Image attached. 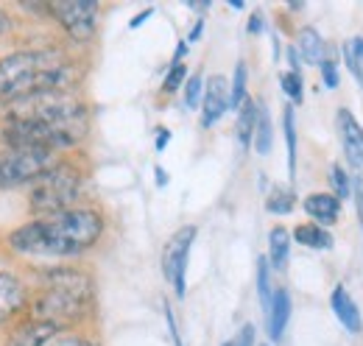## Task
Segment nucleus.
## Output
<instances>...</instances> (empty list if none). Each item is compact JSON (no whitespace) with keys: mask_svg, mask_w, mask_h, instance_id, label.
Returning <instances> with one entry per match:
<instances>
[{"mask_svg":"<svg viewBox=\"0 0 363 346\" xmlns=\"http://www.w3.org/2000/svg\"><path fill=\"white\" fill-rule=\"evenodd\" d=\"M104 232V218L95 210H67L37 218L9 235V249L31 257H76L92 249Z\"/></svg>","mask_w":363,"mask_h":346,"instance_id":"1","label":"nucleus"},{"mask_svg":"<svg viewBox=\"0 0 363 346\" xmlns=\"http://www.w3.org/2000/svg\"><path fill=\"white\" fill-rule=\"evenodd\" d=\"M76 84L73 65L65 62V56L53 48L45 50H17L0 62V101L11 104L23 95L50 92Z\"/></svg>","mask_w":363,"mask_h":346,"instance_id":"2","label":"nucleus"},{"mask_svg":"<svg viewBox=\"0 0 363 346\" xmlns=\"http://www.w3.org/2000/svg\"><path fill=\"white\" fill-rule=\"evenodd\" d=\"M45 291L37 296L34 302V321H45V324H65L73 321L84 313V304L90 299V279L73 268H56L48 271Z\"/></svg>","mask_w":363,"mask_h":346,"instance_id":"3","label":"nucleus"},{"mask_svg":"<svg viewBox=\"0 0 363 346\" xmlns=\"http://www.w3.org/2000/svg\"><path fill=\"white\" fill-rule=\"evenodd\" d=\"M9 123H65V121H82L87 118V106L65 89L34 92L23 95L11 104H6Z\"/></svg>","mask_w":363,"mask_h":346,"instance_id":"4","label":"nucleus"},{"mask_svg":"<svg viewBox=\"0 0 363 346\" xmlns=\"http://www.w3.org/2000/svg\"><path fill=\"white\" fill-rule=\"evenodd\" d=\"M79 190H82V173L73 165H53L31 184V196H28L31 213L40 218L67 213L73 210L70 204L79 199Z\"/></svg>","mask_w":363,"mask_h":346,"instance_id":"5","label":"nucleus"},{"mask_svg":"<svg viewBox=\"0 0 363 346\" xmlns=\"http://www.w3.org/2000/svg\"><path fill=\"white\" fill-rule=\"evenodd\" d=\"M87 134V118L65 123H9L3 129V143L9 148H67Z\"/></svg>","mask_w":363,"mask_h":346,"instance_id":"6","label":"nucleus"},{"mask_svg":"<svg viewBox=\"0 0 363 346\" xmlns=\"http://www.w3.org/2000/svg\"><path fill=\"white\" fill-rule=\"evenodd\" d=\"M53 162V151L45 148H9L0 154V190L6 187H17L26 182H37L45 171H50Z\"/></svg>","mask_w":363,"mask_h":346,"instance_id":"7","label":"nucleus"},{"mask_svg":"<svg viewBox=\"0 0 363 346\" xmlns=\"http://www.w3.org/2000/svg\"><path fill=\"white\" fill-rule=\"evenodd\" d=\"M48 11L59 20V26L76 43H87L95 34L98 3H92V0H56V3H48Z\"/></svg>","mask_w":363,"mask_h":346,"instance_id":"8","label":"nucleus"},{"mask_svg":"<svg viewBox=\"0 0 363 346\" xmlns=\"http://www.w3.org/2000/svg\"><path fill=\"white\" fill-rule=\"evenodd\" d=\"M193 240H196V226H182L179 232H174V238L165 243V252H162L165 279L174 285L179 299L184 296V271H187V257H190Z\"/></svg>","mask_w":363,"mask_h":346,"instance_id":"9","label":"nucleus"},{"mask_svg":"<svg viewBox=\"0 0 363 346\" xmlns=\"http://www.w3.org/2000/svg\"><path fill=\"white\" fill-rule=\"evenodd\" d=\"M229 109V86L224 76H210V82L204 84V112H201V126L210 129L216 126L224 112Z\"/></svg>","mask_w":363,"mask_h":346,"instance_id":"10","label":"nucleus"},{"mask_svg":"<svg viewBox=\"0 0 363 346\" xmlns=\"http://www.w3.org/2000/svg\"><path fill=\"white\" fill-rule=\"evenodd\" d=\"M335 126H338V134H341V145H344L347 160L355 168H363V129L358 126V121L352 118V112L350 109H338Z\"/></svg>","mask_w":363,"mask_h":346,"instance_id":"11","label":"nucleus"},{"mask_svg":"<svg viewBox=\"0 0 363 346\" xmlns=\"http://www.w3.org/2000/svg\"><path fill=\"white\" fill-rule=\"evenodd\" d=\"M26 302H28L26 285L14 274H0V324L9 321L14 313H20Z\"/></svg>","mask_w":363,"mask_h":346,"instance_id":"12","label":"nucleus"},{"mask_svg":"<svg viewBox=\"0 0 363 346\" xmlns=\"http://www.w3.org/2000/svg\"><path fill=\"white\" fill-rule=\"evenodd\" d=\"M59 327L45 324V321H28L14 330V335L6 341V346H48V341L56 335Z\"/></svg>","mask_w":363,"mask_h":346,"instance_id":"13","label":"nucleus"},{"mask_svg":"<svg viewBox=\"0 0 363 346\" xmlns=\"http://www.w3.org/2000/svg\"><path fill=\"white\" fill-rule=\"evenodd\" d=\"M330 304H333V313L338 316V321L350 330V333H361L363 330V321H361V310H358V304L352 302V296L338 285L335 291H333V299H330Z\"/></svg>","mask_w":363,"mask_h":346,"instance_id":"14","label":"nucleus"},{"mask_svg":"<svg viewBox=\"0 0 363 346\" xmlns=\"http://www.w3.org/2000/svg\"><path fill=\"white\" fill-rule=\"evenodd\" d=\"M288 318H291V296L285 288H277L272 296V304H269V335L274 341L282 338L285 327H288Z\"/></svg>","mask_w":363,"mask_h":346,"instance_id":"15","label":"nucleus"},{"mask_svg":"<svg viewBox=\"0 0 363 346\" xmlns=\"http://www.w3.org/2000/svg\"><path fill=\"white\" fill-rule=\"evenodd\" d=\"M305 213L318 223H335L341 216V201L333 193H313L305 199Z\"/></svg>","mask_w":363,"mask_h":346,"instance_id":"16","label":"nucleus"},{"mask_svg":"<svg viewBox=\"0 0 363 346\" xmlns=\"http://www.w3.org/2000/svg\"><path fill=\"white\" fill-rule=\"evenodd\" d=\"M296 50L302 53V59L308 65H321L327 59V45L321 40L316 28H299L296 34Z\"/></svg>","mask_w":363,"mask_h":346,"instance_id":"17","label":"nucleus"},{"mask_svg":"<svg viewBox=\"0 0 363 346\" xmlns=\"http://www.w3.org/2000/svg\"><path fill=\"white\" fill-rule=\"evenodd\" d=\"M257 112H260V106L246 98L243 106H240V115H238V143H240V148H249L252 145L255 126H257Z\"/></svg>","mask_w":363,"mask_h":346,"instance_id":"18","label":"nucleus"},{"mask_svg":"<svg viewBox=\"0 0 363 346\" xmlns=\"http://www.w3.org/2000/svg\"><path fill=\"white\" fill-rule=\"evenodd\" d=\"M294 238L302 246H311V249H330L333 246V235L327 229H321L318 223H302V226H296Z\"/></svg>","mask_w":363,"mask_h":346,"instance_id":"19","label":"nucleus"},{"mask_svg":"<svg viewBox=\"0 0 363 346\" xmlns=\"http://www.w3.org/2000/svg\"><path fill=\"white\" fill-rule=\"evenodd\" d=\"M269 246H272V265L277 271H282L285 268V262H288V252H291V235L282 229V226H277L272 229V235H269Z\"/></svg>","mask_w":363,"mask_h":346,"instance_id":"20","label":"nucleus"},{"mask_svg":"<svg viewBox=\"0 0 363 346\" xmlns=\"http://www.w3.org/2000/svg\"><path fill=\"white\" fill-rule=\"evenodd\" d=\"M272 118H269V112H266V106H260V112H257V126H255V137H252V143H255V151L257 154H269L272 151Z\"/></svg>","mask_w":363,"mask_h":346,"instance_id":"21","label":"nucleus"},{"mask_svg":"<svg viewBox=\"0 0 363 346\" xmlns=\"http://www.w3.org/2000/svg\"><path fill=\"white\" fill-rule=\"evenodd\" d=\"M266 210L274 216H288L294 210V193L285 190V187H274L269 201H266Z\"/></svg>","mask_w":363,"mask_h":346,"instance_id":"22","label":"nucleus"},{"mask_svg":"<svg viewBox=\"0 0 363 346\" xmlns=\"http://www.w3.org/2000/svg\"><path fill=\"white\" fill-rule=\"evenodd\" d=\"M282 126H285V140H288V168L291 176L296 171V121H294V109L288 106L282 115Z\"/></svg>","mask_w":363,"mask_h":346,"instance_id":"23","label":"nucleus"},{"mask_svg":"<svg viewBox=\"0 0 363 346\" xmlns=\"http://www.w3.org/2000/svg\"><path fill=\"white\" fill-rule=\"evenodd\" d=\"M246 101V65L240 62L235 67V82H232V89H229V106L232 109H240Z\"/></svg>","mask_w":363,"mask_h":346,"instance_id":"24","label":"nucleus"},{"mask_svg":"<svg viewBox=\"0 0 363 346\" xmlns=\"http://www.w3.org/2000/svg\"><path fill=\"white\" fill-rule=\"evenodd\" d=\"M330 184H333V196L338 199V201H344V199H350L352 196V182H350V176L347 171L341 168V165H333L330 168Z\"/></svg>","mask_w":363,"mask_h":346,"instance_id":"25","label":"nucleus"},{"mask_svg":"<svg viewBox=\"0 0 363 346\" xmlns=\"http://www.w3.org/2000/svg\"><path fill=\"white\" fill-rule=\"evenodd\" d=\"M269 271H272V268H269V260H266V257L257 260V294H260V302L266 304V307L272 304V296H274Z\"/></svg>","mask_w":363,"mask_h":346,"instance_id":"26","label":"nucleus"},{"mask_svg":"<svg viewBox=\"0 0 363 346\" xmlns=\"http://www.w3.org/2000/svg\"><path fill=\"white\" fill-rule=\"evenodd\" d=\"M279 84H282V92L294 101V104H302V76H299V70H291V73H282L279 76Z\"/></svg>","mask_w":363,"mask_h":346,"instance_id":"27","label":"nucleus"},{"mask_svg":"<svg viewBox=\"0 0 363 346\" xmlns=\"http://www.w3.org/2000/svg\"><path fill=\"white\" fill-rule=\"evenodd\" d=\"M201 95H204V79L196 73V76H190L187 84H184V106H187V109H196L199 101H201Z\"/></svg>","mask_w":363,"mask_h":346,"instance_id":"28","label":"nucleus"},{"mask_svg":"<svg viewBox=\"0 0 363 346\" xmlns=\"http://www.w3.org/2000/svg\"><path fill=\"white\" fill-rule=\"evenodd\" d=\"M184 76H187V67L182 65V62H177L171 70H168V76H165V82H162V92H177L182 86V82H184Z\"/></svg>","mask_w":363,"mask_h":346,"instance_id":"29","label":"nucleus"},{"mask_svg":"<svg viewBox=\"0 0 363 346\" xmlns=\"http://www.w3.org/2000/svg\"><path fill=\"white\" fill-rule=\"evenodd\" d=\"M318 67H321V79H324V84L330 86V89H335V86H338V70H335V62H333V59H324Z\"/></svg>","mask_w":363,"mask_h":346,"instance_id":"30","label":"nucleus"},{"mask_svg":"<svg viewBox=\"0 0 363 346\" xmlns=\"http://www.w3.org/2000/svg\"><path fill=\"white\" fill-rule=\"evenodd\" d=\"M48 346H95V344H90L82 335H56V338L48 341Z\"/></svg>","mask_w":363,"mask_h":346,"instance_id":"31","label":"nucleus"},{"mask_svg":"<svg viewBox=\"0 0 363 346\" xmlns=\"http://www.w3.org/2000/svg\"><path fill=\"white\" fill-rule=\"evenodd\" d=\"M344 59H347V65H350V70H352V76L358 79L363 84V65L358 62V56L352 53V48H350V43H347V48H344Z\"/></svg>","mask_w":363,"mask_h":346,"instance_id":"32","label":"nucleus"},{"mask_svg":"<svg viewBox=\"0 0 363 346\" xmlns=\"http://www.w3.org/2000/svg\"><path fill=\"white\" fill-rule=\"evenodd\" d=\"M352 193H355V207H358V218L363 223V179H352Z\"/></svg>","mask_w":363,"mask_h":346,"instance_id":"33","label":"nucleus"},{"mask_svg":"<svg viewBox=\"0 0 363 346\" xmlns=\"http://www.w3.org/2000/svg\"><path fill=\"white\" fill-rule=\"evenodd\" d=\"M168 140H171V131H168V129H157V151H165Z\"/></svg>","mask_w":363,"mask_h":346,"instance_id":"34","label":"nucleus"},{"mask_svg":"<svg viewBox=\"0 0 363 346\" xmlns=\"http://www.w3.org/2000/svg\"><path fill=\"white\" fill-rule=\"evenodd\" d=\"M350 48H352V53L358 56V62L363 65V37H355V40L350 43Z\"/></svg>","mask_w":363,"mask_h":346,"instance_id":"35","label":"nucleus"},{"mask_svg":"<svg viewBox=\"0 0 363 346\" xmlns=\"http://www.w3.org/2000/svg\"><path fill=\"white\" fill-rule=\"evenodd\" d=\"M260 28H263L260 14H252V20H249V31H252V34H260Z\"/></svg>","mask_w":363,"mask_h":346,"instance_id":"36","label":"nucleus"},{"mask_svg":"<svg viewBox=\"0 0 363 346\" xmlns=\"http://www.w3.org/2000/svg\"><path fill=\"white\" fill-rule=\"evenodd\" d=\"M151 14H154V9H145L143 14H137V17L132 20V23H129V26H132V28H140V26H143V20H148Z\"/></svg>","mask_w":363,"mask_h":346,"instance_id":"37","label":"nucleus"},{"mask_svg":"<svg viewBox=\"0 0 363 346\" xmlns=\"http://www.w3.org/2000/svg\"><path fill=\"white\" fill-rule=\"evenodd\" d=\"M9 28H11V17H9V14L0 9V34H6Z\"/></svg>","mask_w":363,"mask_h":346,"instance_id":"38","label":"nucleus"},{"mask_svg":"<svg viewBox=\"0 0 363 346\" xmlns=\"http://www.w3.org/2000/svg\"><path fill=\"white\" fill-rule=\"evenodd\" d=\"M157 184H160V187H165V184H168V173L162 171V168H157Z\"/></svg>","mask_w":363,"mask_h":346,"instance_id":"39","label":"nucleus"},{"mask_svg":"<svg viewBox=\"0 0 363 346\" xmlns=\"http://www.w3.org/2000/svg\"><path fill=\"white\" fill-rule=\"evenodd\" d=\"M224 346H238V344H235V341H229V344H224Z\"/></svg>","mask_w":363,"mask_h":346,"instance_id":"40","label":"nucleus"}]
</instances>
